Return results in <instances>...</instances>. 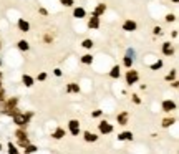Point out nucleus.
I'll return each mask as SVG.
<instances>
[{
  "label": "nucleus",
  "mask_w": 179,
  "mask_h": 154,
  "mask_svg": "<svg viewBox=\"0 0 179 154\" xmlns=\"http://www.w3.org/2000/svg\"><path fill=\"white\" fill-rule=\"evenodd\" d=\"M110 78H113V80H118L119 76H121V66L119 65H113L111 66V70H110Z\"/></svg>",
  "instance_id": "dca6fc26"
},
{
  "label": "nucleus",
  "mask_w": 179,
  "mask_h": 154,
  "mask_svg": "<svg viewBox=\"0 0 179 154\" xmlns=\"http://www.w3.org/2000/svg\"><path fill=\"white\" fill-rule=\"evenodd\" d=\"M134 139V134L131 131H121L118 134V141H133Z\"/></svg>",
  "instance_id": "f3484780"
},
{
  "label": "nucleus",
  "mask_w": 179,
  "mask_h": 154,
  "mask_svg": "<svg viewBox=\"0 0 179 154\" xmlns=\"http://www.w3.org/2000/svg\"><path fill=\"white\" fill-rule=\"evenodd\" d=\"M93 60H94V57H93L91 53H85L81 58H80V61H81L83 65H91V63H93Z\"/></svg>",
  "instance_id": "b1692460"
},
{
  "label": "nucleus",
  "mask_w": 179,
  "mask_h": 154,
  "mask_svg": "<svg viewBox=\"0 0 179 154\" xmlns=\"http://www.w3.org/2000/svg\"><path fill=\"white\" fill-rule=\"evenodd\" d=\"M171 37H173V38H177V30H173V31H171Z\"/></svg>",
  "instance_id": "79ce46f5"
},
{
  "label": "nucleus",
  "mask_w": 179,
  "mask_h": 154,
  "mask_svg": "<svg viewBox=\"0 0 179 154\" xmlns=\"http://www.w3.org/2000/svg\"><path fill=\"white\" fill-rule=\"evenodd\" d=\"M86 25H88L90 30H98V28L101 27V18H98V17H93V15H91L90 18H88V23H86Z\"/></svg>",
  "instance_id": "1a4fd4ad"
},
{
  "label": "nucleus",
  "mask_w": 179,
  "mask_h": 154,
  "mask_svg": "<svg viewBox=\"0 0 179 154\" xmlns=\"http://www.w3.org/2000/svg\"><path fill=\"white\" fill-rule=\"evenodd\" d=\"M22 83L27 86V88H31V86L35 85V78H33V76H30V75H27V73H25V75L22 76Z\"/></svg>",
  "instance_id": "aec40b11"
},
{
  "label": "nucleus",
  "mask_w": 179,
  "mask_h": 154,
  "mask_svg": "<svg viewBox=\"0 0 179 154\" xmlns=\"http://www.w3.org/2000/svg\"><path fill=\"white\" fill-rule=\"evenodd\" d=\"M68 133L71 136H78L80 133H81V129H80V121L78 120H70L68 121Z\"/></svg>",
  "instance_id": "423d86ee"
},
{
  "label": "nucleus",
  "mask_w": 179,
  "mask_h": 154,
  "mask_svg": "<svg viewBox=\"0 0 179 154\" xmlns=\"http://www.w3.org/2000/svg\"><path fill=\"white\" fill-rule=\"evenodd\" d=\"M163 66H164V61L159 58V60H156L154 63H151V65H149V70H151V71H157V70H161Z\"/></svg>",
  "instance_id": "5701e85b"
},
{
  "label": "nucleus",
  "mask_w": 179,
  "mask_h": 154,
  "mask_svg": "<svg viewBox=\"0 0 179 154\" xmlns=\"http://www.w3.org/2000/svg\"><path fill=\"white\" fill-rule=\"evenodd\" d=\"M20 154H25V152H22V151H20Z\"/></svg>",
  "instance_id": "8fccbe9b"
},
{
  "label": "nucleus",
  "mask_w": 179,
  "mask_h": 154,
  "mask_svg": "<svg viewBox=\"0 0 179 154\" xmlns=\"http://www.w3.org/2000/svg\"><path fill=\"white\" fill-rule=\"evenodd\" d=\"M83 139H85V143H96L98 134L96 133H91V131H83Z\"/></svg>",
  "instance_id": "2eb2a0df"
},
{
  "label": "nucleus",
  "mask_w": 179,
  "mask_h": 154,
  "mask_svg": "<svg viewBox=\"0 0 179 154\" xmlns=\"http://www.w3.org/2000/svg\"><path fill=\"white\" fill-rule=\"evenodd\" d=\"M33 116H35L33 111H25V113H18V114H15V116L12 118V121H13V124H15L17 128H20V129H27Z\"/></svg>",
  "instance_id": "f257e3e1"
},
{
  "label": "nucleus",
  "mask_w": 179,
  "mask_h": 154,
  "mask_svg": "<svg viewBox=\"0 0 179 154\" xmlns=\"http://www.w3.org/2000/svg\"><path fill=\"white\" fill-rule=\"evenodd\" d=\"M2 85H3V83H2V80H0V88H2Z\"/></svg>",
  "instance_id": "49530a36"
},
{
  "label": "nucleus",
  "mask_w": 179,
  "mask_h": 154,
  "mask_svg": "<svg viewBox=\"0 0 179 154\" xmlns=\"http://www.w3.org/2000/svg\"><path fill=\"white\" fill-rule=\"evenodd\" d=\"M161 110L164 111V113H171V111H176L177 110V103L173 100H164L163 103H161Z\"/></svg>",
  "instance_id": "39448f33"
},
{
  "label": "nucleus",
  "mask_w": 179,
  "mask_h": 154,
  "mask_svg": "<svg viewBox=\"0 0 179 154\" xmlns=\"http://www.w3.org/2000/svg\"><path fill=\"white\" fill-rule=\"evenodd\" d=\"M17 48H18L20 51H28L30 50V43L25 40V38H22V40L17 41Z\"/></svg>",
  "instance_id": "412c9836"
},
{
  "label": "nucleus",
  "mask_w": 179,
  "mask_h": 154,
  "mask_svg": "<svg viewBox=\"0 0 179 154\" xmlns=\"http://www.w3.org/2000/svg\"><path fill=\"white\" fill-rule=\"evenodd\" d=\"M7 152H8V154H20V149L17 148L12 141H10L8 144H7Z\"/></svg>",
  "instance_id": "a878e982"
},
{
  "label": "nucleus",
  "mask_w": 179,
  "mask_h": 154,
  "mask_svg": "<svg viewBox=\"0 0 179 154\" xmlns=\"http://www.w3.org/2000/svg\"><path fill=\"white\" fill-rule=\"evenodd\" d=\"M13 144H15L18 149H23L27 144H30V141H17V143H13Z\"/></svg>",
  "instance_id": "72a5a7b5"
},
{
  "label": "nucleus",
  "mask_w": 179,
  "mask_h": 154,
  "mask_svg": "<svg viewBox=\"0 0 179 154\" xmlns=\"http://www.w3.org/2000/svg\"><path fill=\"white\" fill-rule=\"evenodd\" d=\"M171 86H173L174 90H177L179 88V81H177V80H176V81H173V83H171Z\"/></svg>",
  "instance_id": "a19ab883"
},
{
  "label": "nucleus",
  "mask_w": 179,
  "mask_h": 154,
  "mask_svg": "<svg viewBox=\"0 0 179 154\" xmlns=\"http://www.w3.org/2000/svg\"><path fill=\"white\" fill-rule=\"evenodd\" d=\"M0 50H2V41H0Z\"/></svg>",
  "instance_id": "de8ad7c7"
},
{
  "label": "nucleus",
  "mask_w": 179,
  "mask_h": 154,
  "mask_svg": "<svg viewBox=\"0 0 179 154\" xmlns=\"http://www.w3.org/2000/svg\"><path fill=\"white\" fill-rule=\"evenodd\" d=\"M15 138H17V141H30L27 129H20V128L15 129Z\"/></svg>",
  "instance_id": "9b49d317"
},
{
  "label": "nucleus",
  "mask_w": 179,
  "mask_h": 154,
  "mask_svg": "<svg viewBox=\"0 0 179 154\" xmlns=\"http://www.w3.org/2000/svg\"><path fill=\"white\" fill-rule=\"evenodd\" d=\"M164 20H166L167 23H174L177 20V15H176V13H167V15L164 17Z\"/></svg>",
  "instance_id": "c85d7f7f"
},
{
  "label": "nucleus",
  "mask_w": 179,
  "mask_h": 154,
  "mask_svg": "<svg viewBox=\"0 0 179 154\" xmlns=\"http://www.w3.org/2000/svg\"><path fill=\"white\" fill-rule=\"evenodd\" d=\"M2 78H3V73H2V71H0V80H2Z\"/></svg>",
  "instance_id": "37998d69"
},
{
  "label": "nucleus",
  "mask_w": 179,
  "mask_h": 154,
  "mask_svg": "<svg viewBox=\"0 0 179 154\" xmlns=\"http://www.w3.org/2000/svg\"><path fill=\"white\" fill-rule=\"evenodd\" d=\"M171 2H173V3H177V2H179V0H171Z\"/></svg>",
  "instance_id": "c03bdc74"
},
{
  "label": "nucleus",
  "mask_w": 179,
  "mask_h": 154,
  "mask_svg": "<svg viewBox=\"0 0 179 154\" xmlns=\"http://www.w3.org/2000/svg\"><path fill=\"white\" fill-rule=\"evenodd\" d=\"M7 100V91H5V88H0V103H3V101Z\"/></svg>",
  "instance_id": "4c0bfd02"
},
{
  "label": "nucleus",
  "mask_w": 179,
  "mask_h": 154,
  "mask_svg": "<svg viewBox=\"0 0 179 154\" xmlns=\"http://www.w3.org/2000/svg\"><path fill=\"white\" fill-rule=\"evenodd\" d=\"M103 116V110H94L91 111V118H101Z\"/></svg>",
  "instance_id": "f704fd0d"
},
{
  "label": "nucleus",
  "mask_w": 179,
  "mask_h": 154,
  "mask_svg": "<svg viewBox=\"0 0 179 154\" xmlns=\"http://www.w3.org/2000/svg\"><path fill=\"white\" fill-rule=\"evenodd\" d=\"M131 101H133V103H134V104H141V98H139V94H131Z\"/></svg>",
  "instance_id": "e433bc0d"
},
{
  "label": "nucleus",
  "mask_w": 179,
  "mask_h": 154,
  "mask_svg": "<svg viewBox=\"0 0 179 154\" xmlns=\"http://www.w3.org/2000/svg\"><path fill=\"white\" fill-rule=\"evenodd\" d=\"M38 13H40L41 17H48V10L45 8V7H38Z\"/></svg>",
  "instance_id": "58836bf2"
},
{
  "label": "nucleus",
  "mask_w": 179,
  "mask_h": 154,
  "mask_svg": "<svg viewBox=\"0 0 179 154\" xmlns=\"http://www.w3.org/2000/svg\"><path fill=\"white\" fill-rule=\"evenodd\" d=\"M0 66H2V58H0Z\"/></svg>",
  "instance_id": "09e8293b"
},
{
  "label": "nucleus",
  "mask_w": 179,
  "mask_h": 154,
  "mask_svg": "<svg viewBox=\"0 0 179 154\" xmlns=\"http://www.w3.org/2000/svg\"><path fill=\"white\" fill-rule=\"evenodd\" d=\"M65 136H66V131H65L63 128H60V126H58V128H55L53 131H51V138L57 139V141H58V139H63Z\"/></svg>",
  "instance_id": "4468645a"
},
{
  "label": "nucleus",
  "mask_w": 179,
  "mask_h": 154,
  "mask_svg": "<svg viewBox=\"0 0 179 154\" xmlns=\"http://www.w3.org/2000/svg\"><path fill=\"white\" fill-rule=\"evenodd\" d=\"M47 78H48V73L47 71H40V73H38V76L35 78V81H45Z\"/></svg>",
  "instance_id": "c756f323"
},
{
  "label": "nucleus",
  "mask_w": 179,
  "mask_h": 154,
  "mask_svg": "<svg viewBox=\"0 0 179 154\" xmlns=\"http://www.w3.org/2000/svg\"><path fill=\"white\" fill-rule=\"evenodd\" d=\"M163 33H164V31H163V28H161L159 25H156L153 28V35H154V37H159V35H163Z\"/></svg>",
  "instance_id": "2f4dec72"
},
{
  "label": "nucleus",
  "mask_w": 179,
  "mask_h": 154,
  "mask_svg": "<svg viewBox=\"0 0 179 154\" xmlns=\"http://www.w3.org/2000/svg\"><path fill=\"white\" fill-rule=\"evenodd\" d=\"M80 91H81V88H80V85L78 83H68L66 85V93H75V94H78Z\"/></svg>",
  "instance_id": "a211bd4d"
},
{
  "label": "nucleus",
  "mask_w": 179,
  "mask_h": 154,
  "mask_svg": "<svg viewBox=\"0 0 179 154\" xmlns=\"http://www.w3.org/2000/svg\"><path fill=\"white\" fill-rule=\"evenodd\" d=\"M17 28L22 31V33H27V31H30V23H28V20L18 18V20H17Z\"/></svg>",
  "instance_id": "9d476101"
},
{
  "label": "nucleus",
  "mask_w": 179,
  "mask_h": 154,
  "mask_svg": "<svg viewBox=\"0 0 179 154\" xmlns=\"http://www.w3.org/2000/svg\"><path fill=\"white\" fill-rule=\"evenodd\" d=\"M164 80H166L167 83H173V81H176V80H177V70H176V68H173V70H171V71L167 73L166 76H164Z\"/></svg>",
  "instance_id": "4be33fe9"
},
{
  "label": "nucleus",
  "mask_w": 179,
  "mask_h": 154,
  "mask_svg": "<svg viewBox=\"0 0 179 154\" xmlns=\"http://www.w3.org/2000/svg\"><path fill=\"white\" fill-rule=\"evenodd\" d=\"M37 151H38V146H37V144H31V143H30V144H27L25 148H23L22 152H25V154H33V152H37Z\"/></svg>",
  "instance_id": "393cba45"
},
{
  "label": "nucleus",
  "mask_w": 179,
  "mask_h": 154,
  "mask_svg": "<svg viewBox=\"0 0 179 154\" xmlns=\"http://www.w3.org/2000/svg\"><path fill=\"white\" fill-rule=\"evenodd\" d=\"M124 81H126V85H128V86L136 85V83L139 81V71H138V70H134V68H129L128 71H126V75H124Z\"/></svg>",
  "instance_id": "f03ea898"
},
{
  "label": "nucleus",
  "mask_w": 179,
  "mask_h": 154,
  "mask_svg": "<svg viewBox=\"0 0 179 154\" xmlns=\"http://www.w3.org/2000/svg\"><path fill=\"white\" fill-rule=\"evenodd\" d=\"M106 8H108V7L104 5V3H98V5L93 8V12H91V15H93V17H98V18H100L101 15H104V12H106Z\"/></svg>",
  "instance_id": "f8f14e48"
},
{
  "label": "nucleus",
  "mask_w": 179,
  "mask_h": 154,
  "mask_svg": "<svg viewBox=\"0 0 179 154\" xmlns=\"http://www.w3.org/2000/svg\"><path fill=\"white\" fill-rule=\"evenodd\" d=\"M176 121H177L176 116H166L163 121H161V126H163V128H171V126L176 123Z\"/></svg>",
  "instance_id": "6ab92c4d"
},
{
  "label": "nucleus",
  "mask_w": 179,
  "mask_h": 154,
  "mask_svg": "<svg viewBox=\"0 0 179 154\" xmlns=\"http://www.w3.org/2000/svg\"><path fill=\"white\" fill-rule=\"evenodd\" d=\"M121 28L124 30V31H136V28H138V23H136L134 20H131V18H126L124 22H123Z\"/></svg>",
  "instance_id": "0eeeda50"
},
{
  "label": "nucleus",
  "mask_w": 179,
  "mask_h": 154,
  "mask_svg": "<svg viewBox=\"0 0 179 154\" xmlns=\"http://www.w3.org/2000/svg\"><path fill=\"white\" fill-rule=\"evenodd\" d=\"M43 41H45V43H51V41H53V35H51V33H45V37H43Z\"/></svg>",
  "instance_id": "c9c22d12"
},
{
  "label": "nucleus",
  "mask_w": 179,
  "mask_h": 154,
  "mask_svg": "<svg viewBox=\"0 0 179 154\" xmlns=\"http://www.w3.org/2000/svg\"><path fill=\"white\" fill-rule=\"evenodd\" d=\"M73 17H75V18H85V17H86V10L83 8L81 5L73 7Z\"/></svg>",
  "instance_id": "ddd939ff"
},
{
  "label": "nucleus",
  "mask_w": 179,
  "mask_h": 154,
  "mask_svg": "<svg viewBox=\"0 0 179 154\" xmlns=\"http://www.w3.org/2000/svg\"><path fill=\"white\" fill-rule=\"evenodd\" d=\"M63 7H75V0H60Z\"/></svg>",
  "instance_id": "473e14b6"
},
{
  "label": "nucleus",
  "mask_w": 179,
  "mask_h": 154,
  "mask_svg": "<svg viewBox=\"0 0 179 154\" xmlns=\"http://www.w3.org/2000/svg\"><path fill=\"white\" fill-rule=\"evenodd\" d=\"M124 57H129L131 60H134V58H136V50H134V48H128Z\"/></svg>",
  "instance_id": "7c9ffc66"
},
{
  "label": "nucleus",
  "mask_w": 179,
  "mask_h": 154,
  "mask_svg": "<svg viewBox=\"0 0 179 154\" xmlns=\"http://www.w3.org/2000/svg\"><path fill=\"white\" fill-rule=\"evenodd\" d=\"M81 47L85 48V50H91V48L94 47V41L91 40V38H86V40L81 41Z\"/></svg>",
  "instance_id": "bb28decb"
},
{
  "label": "nucleus",
  "mask_w": 179,
  "mask_h": 154,
  "mask_svg": "<svg viewBox=\"0 0 179 154\" xmlns=\"http://www.w3.org/2000/svg\"><path fill=\"white\" fill-rule=\"evenodd\" d=\"M53 75H55V76H58V78H60V76L63 75V71H61L60 68H55V70H53Z\"/></svg>",
  "instance_id": "ea45409f"
},
{
  "label": "nucleus",
  "mask_w": 179,
  "mask_h": 154,
  "mask_svg": "<svg viewBox=\"0 0 179 154\" xmlns=\"http://www.w3.org/2000/svg\"><path fill=\"white\" fill-rule=\"evenodd\" d=\"M133 63H134V60H131L129 57H123V66H124L126 70L133 68Z\"/></svg>",
  "instance_id": "cd10ccee"
},
{
  "label": "nucleus",
  "mask_w": 179,
  "mask_h": 154,
  "mask_svg": "<svg viewBox=\"0 0 179 154\" xmlns=\"http://www.w3.org/2000/svg\"><path fill=\"white\" fill-rule=\"evenodd\" d=\"M161 51H163L164 57H173V55L176 53V47H174V43H171V41H164V43L161 45Z\"/></svg>",
  "instance_id": "20e7f679"
},
{
  "label": "nucleus",
  "mask_w": 179,
  "mask_h": 154,
  "mask_svg": "<svg viewBox=\"0 0 179 154\" xmlns=\"http://www.w3.org/2000/svg\"><path fill=\"white\" fill-rule=\"evenodd\" d=\"M2 149H3V146H2V143H0V151H2Z\"/></svg>",
  "instance_id": "a18cd8bd"
},
{
  "label": "nucleus",
  "mask_w": 179,
  "mask_h": 154,
  "mask_svg": "<svg viewBox=\"0 0 179 154\" xmlns=\"http://www.w3.org/2000/svg\"><path fill=\"white\" fill-rule=\"evenodd\" d=\"M129 121V113L128 111H121V113L116 114V123L118 126H126Z\"/></svg>",
  "instance_id": "6e6552de"
},
{
  "label": "nucleus",
  "mask_w": 179,
  "mask_h": 154,
  "mask_svg": "<svg viewBox=\"0 0 179 154\" xmlns=\"http://www.w3.org/2000/svg\"><path fill=\"white\" fill-rule=\"evenodd\" d=\"M113 131H114V126L111 123H108L106 120L98 123V133H100V134H111Z\"/></svg>",
  "instance_id": "7ed1b4c3"
}]
</instances>
